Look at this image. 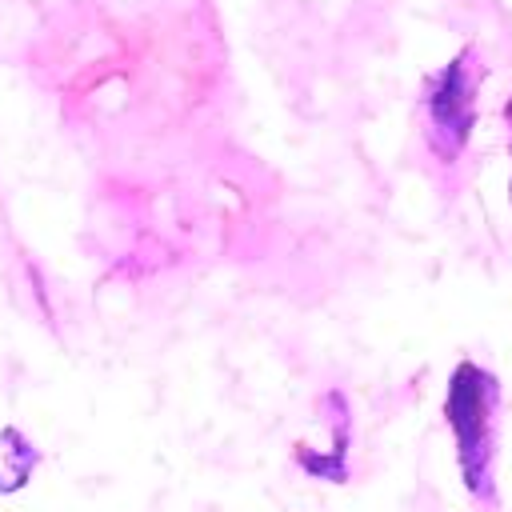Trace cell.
<instances>
[{
	"label": "cell",
	"instance_id": "1",
	"mask_svg": "<svg viewBox=\"0 0 512 512\" xmlns=\"http://www.w3.org/2000/svg\"><path fill=\"white\" fill-rule=\"evenodd\" d=\"M492 404H496V380L476 368L460 364L448 384V424L456 432L460 472L472 496H488V468H492Z\"/></svg>",
	"mask_w": 512,
	"mask_h": 512
},
{
	"label": "cell",
	"instance_id": "2",
	"mask_svg": "<svg viewBox=\"0 0 512 512\" xmlns=\"http://www.w3.org/2000/svg\"><path fill=\"white\" fill-rule=\"evenodd\" d=\"M484 68L476 64V48L456 52L440 72L424 84V112H428V140L444 160H456V152L468 144L476 124V88Z\"/></svg>",
	"mask_w": 512,
	"mask_h": 512
}]
</instances>
